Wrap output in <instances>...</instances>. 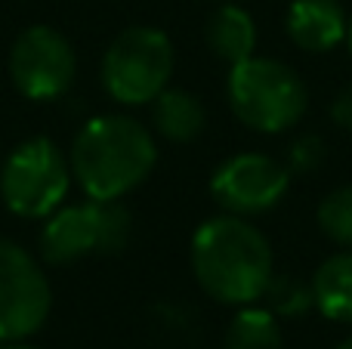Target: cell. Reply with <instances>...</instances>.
<instances>
[{
    "label": "cell",
    "mask_w": 352,
    "mask_h": 349,
    "mask_svg": "<svg viewBox=\"0 0 352 349\" xmlns=\"http://www.w3.org/2000/svg\"><path fill=\"white\" fill-rule=\"evenodd\" d=\"M192 275L210 300L223 306H250L266 294L275 275V257L269 238L235 214L204 220L192 235L188 247Z\"/></svg>",
    "instance_id": "obj_1"
},
{
    "label": "cell",
    "mask_w": 352,
    "mask_h": 349,
    "mask_svg": "<svg viewBox=\"0 0 352 349\" xmlns=\"http://www.w3.org/2000/svg\"><path fill=\"white\" fill-rule=\"evenodd\" d=\"M148 105H152V130L158 136H164L167 142L186 146V142H195L204 133L207 111L192 90L167 87Z\"/></svg>",
    "instance_id": "obj_12"
},
{
    "label": "cell",
    "mask_w": 352,
    "mask_h": 349,
    "mask_svg": "<svg viewBox=\"0 0 352 349\" xmlns=\"http://www.w3.org/2000/svg\"><path fill=\"white\" fill-rule=\"evenodd\" d=\"M316 309L337 325H352V247L331 254L312 272Z\"/></svg>",
    "instance_id": "obj_13"
},
{
    "label": "cell",
    "mask_w": 352,
    "mask_h": 349,
    "mask_svg": "<svg viewBox=\"0 0 352 349\" xmlns=\"http://www.w3.org/2000/svg\"><path fill=\"white\" fill-rule=\"evenodd\" d=\"M0 349H37V346H31V344H25V340H12V344H3Z\"/></svg>",
    "instance_id": "obj_19"
},
{
    "label": "cell",
    "mask_w": 352,
    "mask_h": 349,
    "mask_svg": "<svg viewBox=\"0 0 352 349\" xmlns=\"http://www.w3.org/2000/svg\"><path fill=\"white\" fill-rule=\"evenodd\" d=\"M219 3H229V0H219Z\"/></svg>",
    "instance_id": "obj_22"
},
{
    "label": "cell",
    "mask_w": 352,
    "mask_h": 349,
    "mask_svg": "<svg viewBox=\"0 0 352 349\" xmlns=\"http://www.w3.org/2000/svg\"><path fill=\"white\" fill-rule=\"evenodd\" d=\"M269 313L281 315V319H297L316 309V291H312V278H300L297 272H275L266 284L263 294Z\"/></svg>",
    "instance_id": "obj_15"
},
{
    "label": "cell",
    "mask_w": 352,
    "mask_h": 349,
    "mask_svg": "<svg viewBox=\"0 0 352 349\" xmlns=\"http://www.w3.org/2000/svg\"><path fill=\"white\" fill-rule=\"evenodd\" d=\"M223 349H281L278 315L256 303L238 306L235 319L226 328Z\"/></svg>",
    "instance_id": "obj_14"
},
{
    "label": "cell",
    "mask_w": 352,
    "mask_h": 349,
    "mask_svg": "<svg viewBox=\"0 0 352 349\" xmlns=\"http://www.w3.org/2000/svg\"><path fill=\"white\" fill-rule=\"evenodd\" d=\"M346 10L337 0H294L287 6L285 28L294 47L306 53H331L346 41Z\"/></svg>",
    "instance_id": "obj_10"
},
{
    "label": "cell",
    "mask_w": 352,
    "mask_h": 349,
    "mask_svg": "<svg viewBox=\"0 0 352 349\" xmlns=\"http://www.w3.org/2000/svg\"><path fill=\"white\" fill-rule=\"evenodd\" d=\"M176 53L170 37L152 25H130L109 43L102 56V87L118 105H148L170 87Z\"/></svg>",
    "instance_id": "obj_5"
},
{
    "label": "cell",
    "mask_w": 352,
    "mask_h": 349,
    "mask_svg": "<svg viewBox=\"0 0 352 349\" xmlns=\"http://www.w3.org/2000/svg\"><path fill=\"white\" fill-rule=\"evenodd\" d=\"M294 173L285 161L263 152H238L210 177V198L223 214L256 216L278 207L291 189Z\"/></svg>",
    "instance_id": "obj_9"
},
{
    "label": "cell",
    "mask_w": 352,
    "mask_h": 349,
    "mask_svg": "<svg viewBox=\"0 0 352 349\" xmlns=\"http://www.w3.org/2000/svg\"><path fill=\"white\" fill-rule=\"evenodd\" d=\"M324 158H328V146H324V139L318 133H300L297 139L291 142V148H287V170L294 173V177H303V173H316L318 167L324 164Z\"/></svg>",
    "instance_id": "obj_17"
},
{
    "label": "cell",
    "mask_w": 352,
    "mask_h": 349,
    "mask_svg": "<svg viewBox=\"0 0 352 349\" xmlns=\"http://www.w3.org/2000/svg\"><path fill=\"white\" fill-rule=\"evenodd\" d=\"M53 288L37 257L19 241L0 238V344L28 340L50 319Z\"/></svg>",
    "instance_id": "obj_7"
},
{
    "label": "cell",
    "mask_w": 352,
    "mask_h": 349,
    "mask_svg": "<svg viewBox=\"0 0 352 349\" xmlns=\"http://www.w3.org/2000/svg\"><path fill=\"white\" fill-rule=\"evenodd\" d=\"M318 229L324 238L340 247H352V183L328 192L316 210Z\"/></svg>",
    "instance_id": "obj_16"
},
{
    "label": "cell",
    "mask_w": 352,
    "mask_h": 349,
    "mask_svg": "<svg viewBox=\"0 0 352 349\" xmlns=\"http://www.w3.org/2000/svg\"><path fill=\"white\" fill-rule=\"evenodd\" d=\"M331 121L340 130L352 133V84H346L334 99H331Z\"/></svg>",
    "instance_id": "obj_18"
},
{
    "label": "cell",
    "mask_w": 352,
    "mask_h": 349,
    "mask_svg": "<svg viewBox=\"0 0 352 349\" xmlns=\"http://www.w3.org/2000/svg\"><path fill=\"white\" fill-rule=\"evenodd\" d=\"M72 177L93 201H121L158 164L155 133L127 115H99L78 130L68 152Z\"/></svg>",
    "instance_id": "obj_2"
},
{
    "label": "cell",
    "mask_w": 352,
    "mask_h": 349,
    "mask_svg": "<svg viewBox=\"0 0 352 349\" xmlns=\"http://www.w3.org/2000/svg\"><path fill=\"white\" fill-rule=\"evenodd\" d=\"M72 179L68 155L47 136H31L0 164V198L22 220H47L65 204Z\"/></svg>",
    "instance_id": "obj_6"
},
{
    "label": "cell",
    "mask_w": 352,
    "mask_h": 349,
    "mask_svg": "<svg viewBox=\"0 0 352 349\" xmlns=\"http://www.w3.org/2000/svg\"><path fill=\"white\" fill-rule=\"evenodd\" d=\"M204 43L210 49L213 59L226 62V65H238V62L256 56V22L244 6L235 0L219 3L217 10L207 16L204 22Z\"/></svg>",
    "instance_id": "obj_11"
},
{
    "label": "cell",
    "mask_w": 352,
    "mask_h": 349,
    "mask_svg": "<svg viewBox=\"0 0 352 349\" xmlns=\"http://www.w3.org/2000/svg\"><path fill=\"white\" fill-rule=\"evenodd\" d=\"M6 71L25 99L53 102L72 90L78 74V53L62 31L50 25H31L12 41Z\"/></svg>",
    "instance_id": "obj_8"
},
{
    "label": "cell",
    "mask_w": 352,
    "mask_h": 349,
    "mask_svg": "<svg viewBox=\"0 0 352 349\" xmlns=\"http://www.w3.org/2000/svg\"><path fill=\"white\" fill-rule=\"evenodd\" d=\"M133 232V216L121 201L62 204L43 220L37 245L41 257L53 266H68L87 257L121 254Z\"/></svg>",
    "instance_id": "obj_4"
},
{
    "label": "cell",
    "mask_w": 352,
    "mask_h": 349,
    "mask_svg": "<svg viewBox=\"0 0 352 349\" xmlns=\"http://www.w3.org/2000/svg\"><path fill=\"white\" fill-rule=\"evenodd\" d=\"M349 47V56H352V16H349V25H346V41H343Z\"/></svg>",
    "instance_id": "obj_20"
},
{
    "label": "cell",
    "mask_w": 352,
    "mask_h": 349,
    "mask_svg": "<svg viewBox=\"0 0 352 349\" xmlns=\"http://www.w3.org/2000/svg\"><path fill=\"white\" fill-rule=\"evenodd\" d=\"M337 349H352V334H349V337H346V340H343V344H340V346H337Z\"/></svg>",
    "instance_id": "obj_21"
},
{
    "label": "cell",
    "mask_w": 352,
    "mask_h": 349,
    "mask_svg": "<svg viewBox=\"0 0 352 349\" xmlns=\"http://www.w3.org/2000/svg\"><path fill=\"white\" fill-rule=\"evenodd\" d=\"M226 99L232 115L256 133H285L309 109L303 78L287 62L266 56H250L229 68Z\"/></svg>",
    "instance_id": "obj_3"
}]
</instances>
